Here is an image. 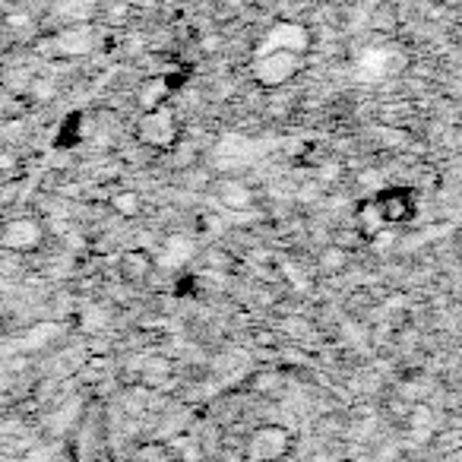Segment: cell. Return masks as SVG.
I'll use <instances>...</instances> for the list:
<instances>
[{
	"instance_id": "cell-1",
	"label": "cell",
	"mask_w": 462,
	"mask_h": 462,
	"mask_svg": "<svg viewBox=\"0 0 462 462\" xmlns=\"http://www.w3.org/2000/svg\"><path fill=\"white\" fill-rule=\"evenodd\" d=\"M301 70V54L291 51H254L251 73L260 86L266 89H279V86L291 83L295 73Z\"/></svg>"
},
{
	"instance_id": "cell-7",
	"label": "cell",
	"mask_w": 462,
	"mask_h": 462,
	"mask_svg": "<svg viewBox=\"0 0 462 462\" xmlns=\"http://www.w3.org/2000/svg\"><path fill=\"white\" fill-rule=\"evenodd\" d=\"M396 67H402V58L393 48H367L358 58V77L371 83V79H383L386 73H396Z\"/></svg>"
},
{
	"instance_id": "cell-2",
	"label": "cell",
	"mask_w": 462,
	"mask_h": 462,
	"mask_svg": "<svg viewBox=\"0 0 462 462\" xmlns=\"http://www.w3.org/2000/svg\"><path fill=\"white\" fill-rule=\"evenodd\" d=\"M374 203H377L380 216H383L386 225H405L415 218V193L405 190V187H380L374 193Z\"/></svg>"
},
{
	"instance_id": "cell-5",
	"label": "cell",
	"mask_w": 462,
	"mask_h": 462,
	"mask_svg": "<svg viewBox=\"0 0 462 462\" xmlns=\"http://www.w3.org/2000/svg\"><path fill=\"white\" fill-rule=\"evenodd\" d=\"M291 440H289V430L285 428H260L254 430L251 443H247V459L251 462H273L279 459L282 453H289Z\"/></svg>"
},
{
	"instance_id": "cell-17",
	"label": "cell",
	"mask_w": 462,
	"mask_h": 462,
	"mask_svg": "<svg viewBox=\"0 0 462 462\" xmlns=\"http://www.w3.org/2000/svg\"><path fill=\"white\" fill-rule=\"evenodd\" d=\"M105 320H108V317H105V310H102V308H86V310H83V327H86V329L105 327Z\"/></svg>"
},
{
	"instance_id": "cell-10",
	"label": "cell",
	"mask_w": 462,
	"mask_h": 462,
	"mask_svg": "<svg viewBox=\"0 0 462 462\" xmlns=\"http://www.w3.org/2000/svg\"><path fill=\"white\" fill-rule=\"evenodd\" d=\"M193 241L184 238V235H174V238H168L165 245H162V251L155 254V263L162 266V270H178V266H184L187 260H193Z\"/></svg>"
},
{
	"instance_id": "cell-4",
	"label": "cell",
	"mask_w": 462,
	"mask_h": 462,
	"mask_svg": "<svg viewBox=\"0 0 462 462\" xmlns=\"http://www.w3.org/2000/svg\"><path fill=\"white\" fill-rule=\"evenodd\" d=\"M140 140L152 149H171L178 143V124H174V115L168 108L162 111H149L140 121Z\"/></svg>"
},
{
	"instance_id": "cell-11",
	"label": "cell",
	"mask_w": 462,
	"mask_h": 462,
	"mask_svg": "<svg viewBox=\"0 0 462 462\" xmlns=\"http://www.w3.org/2000/svg\"><path fill=\"white\" fill-rule=\"evenodd\" d=\"M171 92H174V79L171 77H155V79H149L146 86L140 89V105H143V111H162L165 108V102L171 98Z\"/></svg>"
},
{
	"instance_id": "cell-3",
	"label": "cell",
	"mask_w": 462,
	"mask_h": 462,
	"mask_svg": "<svg viewBox=\"0 0 462 462\" xmlns=\"http://www.w3.org/2000/svg\"><path fill=\"white\" fill-rule=\"evenodd\" d=\"M310 48V29L301 23H276L270 32L260 39L257 51H291V54H304Z\"/></svg>"
},
{
	"instance_id": "cell-19",
	"label": "cell",
	"mask_w": 462,
	"mask_h": 462,
	"mask_svg": "<svg viewBox=\"0 0 462 462\" xmlns=\"http://www.w3.org/2000/svg\"><path fill=\"white\" fill-rule=\"evenodd\" d=\"M304 462H333L327 453H317V456H310V459H304Z\"/></svg>"
},
{
	"instance_id": "cell-12",
	"label": "cell",
	"mask_w": 462,
	"mask_h": 462,
	"mask_svg": "<svg viewBox=\"0 0 462 462\" xmlns=\"http://www.w3.org/2000/svg\"><path fill=\"white\" fill-rule=\"evenodd\" d=\"M92 45V29L89 26H79V29H70V32L58 35L54 42H48L45 51H54V54H83L89 51Z\"/></svg>"
},
{
	"instance_id": "cell-8",
	"label": "cell",
	"mask_w": 462,
	"mask_h": 462,
	"mask_svg": "<svg viewBox=\"0 0 462 462\" xmlns=\"http://www.w3.org/2000/svg\"><path fill=\"white\" fill-rule=\"evenodd\" d=\"M42 245V225L35 218H16L4 231V247L7 251H32Z\"/></svg>"
},
{
	"instance_id": "cell-9",
	"label": "cell",
	"mask_w": 462,
	"mask_h": 462,
	"mask_svg": "<svg viewBox=\"0 0 462 462\" xmlns=\"http://www.w3.org/2000/svg\"><path fill=\"white\" fill-rule=\"evenodd\" d=\"M212 197L222 206H228V209H247L254 203V190L238 178H222L212 187Z\"/></svg>"
},
{
	"instance_id": "cell-13",
	"label": "cell",
	"mask_w": 462,
	"mask_h": 462,
	"mask_svg": "<svg viewBox=\"0 0 462 462\" xmlns=\"http://www.w3.org/2000/svg\"><path fill=\"white\" fill-rule=\"evenodd\" d=\"M358 225H361V231H365L367 238H374L377 231L390 228V225L383 222V216H380V209H377V203H374V197L365 199V203L358 206Z\"/></svg>"
},
{
	"instance_id": "cell-14",
	"label": "cell",
	"mask_w": 462,
	"mask_h": 462,
	"mask_svg": "<svg viewBox=\"0 0 462 462\" xmlns=\"http://www.w3.org/2000/svg\"><path fill=\"white\" fill-rule=\"evenodd\" d=\"M111 206H115L121 216H136V212L143 209V203H140V197L136 193H130V190H124V193H117L115 199H111Z\"/></svg>"
},
{
	"instance_id": "cell-15",
	"label": "cell",
	"mask_w": 462,
	"mask_h": 462,
	"mask_svg": "<svg viewBox=\"0 0 462 462\" xmlns=\"http://www.w3.org/2000/svg\"><path fill=\"white\" fill-rule=\"evenodd\" d=\"M346 263H348V257H346V251H342V247H329V251H323V257H320V270L323 273H339Z\"/></svg>"
},
{
	"instance_id": "cell-16",
	"label": "cell",
	"mask_w": 462,
	"mask_h": 462,
	"mask_svg": "<svg viewBox=\"0 0 462 462\" xmlns=\"http://www.w3.org/2000/svg\"><path fill=\"white\" fill-rule=\"evenodd\" d=\"M146 270H149V257H146V254H130V257L124 260V273H127L130 279L146 276Z\"/></svg>"
},
{
	"instance_id": "cell-6",
	"label": "cell",
	"mask_w": 462,
	"mask_h": 462,
	"mask_svg": "<svg viewBox=\"0 0 462 462\" xmlns=\"http://www.w3.org/2000/svg\"><path fill=\"white\" fill-rule=\"evenodd\" d=\"M257 159V143L245 140V136H228L222 146L216 149V165L222 171H241Z\"/></svg>"
},
{
	"instance_id": "cell-18",
	"label": "cell",
	"mask_w": 462,
	"mask_h": 462,
	"mask_svg": "<svg viewBox=\"0 0 462 462\" xmlns=\"http://www.w3.org/2000/svg\"><path fill=\"white\" fill-rule=\"evenodd\" d=\"M51 456H54L51 447H39V449H32V453L26 456V462H48Z\"/></svg>"
}]
</instances>
